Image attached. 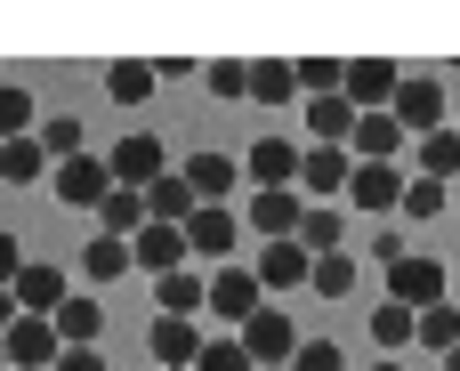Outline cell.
I'll use <instances>...</instances> for the list:
<instances>
[{
    "instance_id": "cell-1",
    "label": "cell",
    "mask_w": 460,
    "mask_h": 371,
    "mask_svg": "<svg viewBox=\"0 0 460 371\" xmlns=\"http://www.w3.org/2000/svg\"><path fill=\"white\" fill-rule=\"evenodd\" d=\"M49 194L65 202V210H105L113 194H121V178H113V162H57V178H49Z\"/></svg>"
},
{
    "instance_id": "cell-2",
    "label": "cell",
    "mask_w": 460,
    "mask_h": 371,
    "mask_svg": "<svg viewBox=\"0 0 460 371\" xmlns=\"http://www.w3.org/2000/svg\"><path fill=\"white\" fill-rule=\"evenodd\" d=\"M445 283H453V275H445L437 259H420V251L388 267V299H396V307H412V315H429V307H445V299H453Z\"/></svg>"
},
{
    "instance_id": "cell-3",
    "label": "cell",
    "mask_w": 460,
    "mask_h": 371,
    "mask_svg": "<svg viewBox=\"0 0 460 371\" xmlns=\"http://www.w3.org/2000/svg\"><path fill=\"white\" fill-rule=\"evenodd\" d=\"M234 340L251 348V364H259V371H275V364H299V348H307V340L291 331V315H283V307H259V315H251V323H243Z\"/></svg>"
},
{
    "instance_id": "cell-4",
    "label": "cell",
    "mask_w": 460,
    "mask_h": 371,
    "mask_svg": "<svg viewBox=\"0 0 460 371\" xmlns=\"http://www.w3.org/2000/svg\"><path fill=\"white\" fill-rule=\"evenodd\" d=\"M299 170H307V154H299L291 137H259V146L243 154V178H251V194H283V186H299Z\"/></svg>"
},
{
    "instance_id": "cell-5",
    "label": "cell",
    "mask_w": 460,
    "mask_h": 371,
    "mask_svg": "<svg viewBox=\"0 0 460 371\" xmlns=\"http://www.w3.org/2000/svg\"><path fill=\"white\" fill-rule=\"evenodd\" d=\"M243 226H251L259 243H299V226H307V194H299V186H283V194H251Z\"/></svg>"
},
{
    "instance_id": "cell-6",
    "label": "cell",
    "mask_w": 460,
    "mask_h": 371,
    "mask_svg": "<svg viewBox=\"0 0 460 371\" xmlns=\"http://www.w3.org/2000/svg\"><path fill=\"white\" fill-rule=\"evenodd\" d=\"M348 186H356V154H348V146H307L299 194H307V202H340Z\"/></svg>"
},
{
    "instance_id": "cell-7",
    "label": "cell",
    "mask_w": 460,
    "mask_h": 371,
    "mask_svg": "<svg viewBox=\"0 0 460 371\" xmlns=\"http://www.w3.org/2000/svg\"><path fill=\"white\" fill-rule=\"evenodd\" d=\"M259 291H267L259 275H243V267H218V275H210V315H218L226 331H243V323H251V315L267 307Z\"/></svg>"
},
{
    "instance_id": "cell-8",
    "label": "cell",
    "mask_w": 460,
    "mask_h": 371,
    "mask_svg": "<svg viewBox=\"0 0 460 371\" xmlns=\"http://www.w3.org/2000/svg\"><path fill=\"white\" fill-rule=\"evenodd\" d=\"M57 356H65V340H57L49 315H16L8 323V364L16 371H57Z\"/></svg>"
},
{
    "instance_id": "cell-9",
    "label": "cell",
    "mask_w": 460,
    "mask_h": 371,
    "mask_svg": "<svg viewBox=\"0 0 460 371\" xmlns=\"http://www.w3.org/2000/svg\"><path fill=\"white\" fill-rule=\"evenodd\" d=\"M404 186H412V170H404V162H356L348 202H356V210H404Z\"/></svg>"
},
{
    "instance_id": "cell-10",
    "label": "cell",
    "mask_w": 460,
    "mask_h": 371,
    "mask_svg": "<svg viewBox=\"0 0 460 371\" xmlns=\"http://www.w3.org/2000/svg\"><path fill=\"white\" fill-rule=\"evenodd\" d=\"M105 162H113V178H121L129 194H154V186L170 178V170H162V146H154L146 129H137V137H121V146H113Z\"/></svg>"
},
{
    "instance_id": "cell-11",
    "label": "cell",
    "mask_w": 460,
    "mask_h": 371,
    "mask_svg": "<svg viewBox=\"0 0 460 371\" xmlns=\"http://www.w3.org/2000/svg\"><path fill=\"white\" fill-rule=\"evenodd\" d=\"M186 243H194L210 267H226V259H234V243H243V218H234L226 202H202V210H194V226H186Z\"/></svg>"
},
{
    "instance_id": "cell-12",
    "label": "cell",
    "mask_w": 460,
    "mask_h": 371,
    "mask_svg": "<svg viewBox=\"0 0 460 371\" xmlns=\"http://www.w3.org/2000/svg\"><path fill=\"white\" fill-rule=\"evenodd\" d=\"M388 113H396L412 137H437V129H453V121H445V89H437V81H404Z\"/></svg>"
},
{
    "instance_id": "cell-13",
    "label": "cell",
    "mask_w": 460,
    "mask_h": 371,
    "mask_svg": "<svg viewBox=\"0 0 460 371\" xmlns=\"http://www.w3.org/2000/svg\"><path fill=\"white\" fill-rule=\"evenodd\" d=\"M307 129H315V146H348V154H356L364 105H356V97H307Z\"/></svg>"
},
{
    "instance_id": "cell-14",
    "label": "cell",
    "mask_w": 460,
    "mask_h": 371,
    "mask_svg": "<svg viewBox=\"0 0 460 371\" xmlns=\"http://www.w3.org/2000/svg\"><path fill=\"white\" fill-rule=\"evenodd\" d=\"M129 251H137V275H154V283H162V275H178V267L194 259V243H186V226H146V234H137Z\"/></svg>"
},
{
    "instance_id": "cell-15",
    "label": "cell",
    "mask_w": 460,
    "mask_h": 371,
    "mask_svg": "<svg viewBox=\"0 0 460 371\" xmlns=\"http://www.w3.org/2000/svg\"><path fill=\"white\" fill-rule=\"evenodd\" d=\"M146 348L162 356V371H194V364H202V348H210V340H202V323H186V315H162Z\"/></svg>"
},
{
    "instance_id": "cell-16",
    "label": "cell",
    "mask_w": 460,
    "mask_h": 371,
    "mask_svg": "<svg viewBox=\"0 0 460 371\" xmlns=\"http://www.w3.org/2000/svg\"><path fill=\"white\" fill-rule=\"evenodd\" d=\"M396 89H404V81H396V65H388V57H356V65H348V97H356L364 113H388V105H396Z\"/></svg>"
},
{
    "instance_id": "cell-17",
    "label": "cell",
    "mask_w": 460,
    "mask_h": 371,
    "mask_svg": "<svg viewBox=\"0 0 460 371\" xmlns=\"http://www.w3.org/2000/svg\"><path fill=\"white\" fill-rule=\"evenodd\" d=\"M259 283H275V291L315 283V251H307V243H267V251H259Z\"/></svg>"
},
{
    "instance_id": "cell-18",
    "label": "cell",
    "mask_w": 460,
    "mask_h": 371,
    "mask_svg": "<svg viewBox=\"0 0 460 371\" xmlns=\"http://www.w3.org/2000/svg\"><path fill=\"white\" fill-rule=\"evenodd\" d=\"M40 178H57L40 129H32V137H8V146H0V186H40Z\"/></svg>"
},
{
    "instance_id": "cell-19",
    "label": "cell",
    "mask_w": 460,
    "mask_h": 371,
    "mask_svg": "<svg viewBox=\"0 0 460 371\" xmlns=\"http://www.w3.org/2000/svg\"><path fill=\"white\" fill-rule=\"evenodd\" d=\"M404 146H412V129H404L396 113H364V129H356V162H404Z\"/></svg>"
},
{
    "instance_id": "cell-20",
    "label": "cell",
    "mask_w": 460,
    "mask_h": 371,
    "mask_svg": "<svg viewBox=\"0 0 460 371\" xmlns=\"http://www.w3.org/2000/svg\"><path fill=\"white\" fill-rule=\"evenodd\" d=\"M65 299H73L65 267H24V275H16V307H24V315H57Z\"/></svg>"
},
{
    "instance_id": "cell-21",
    "label": "cell",
    "mask_w": 460,
    "mask_h": 371,
    "mask_svg": "<svg viewBox=\"0 0 460 371\" xmlns=\"http://www.w3.org/2000/svg\"><path fill=\"white\" fill-rule=\"evenodd\" d=\"M146 210H154V226H194V210H202V194L186 186V170H170L154 194H146Z\"/></svg>"
},
{
    "instance_id": "cell-22",
    "label": "cell",
    "mask_w": 460,
    "mask_h": 371,
    "mask_svg": "<svg viewBox=\"0 0 460 371\" xmlns=\"http://www.w3.org/2000/svg\"><path fill=\"white\" fill-rule=\"evenodd\" d=\"M129 267H137V251H129L121 234H89V243H81V275H89V283H121Z\"/></svg>"
},
{
    "instance_id": "cell-23",
    "label": "cell",
    "mask_w": 460,
    "mask_h": 371,
    "mask_svg": "<svg viewBox=\"0 0 460 371\" xmlns=\"http://www.w3.org/2000/svg\"><path fill=\"white\" fill-rule=\"evenodd\" d=\"M49 323H57V340H65V348H97V331H105V307H97L89 291H73V299L49 315Z\"/></svg>"
},
{
    "instance_id": "cell-24",
    "label": "cell",
    "mask_w": 460,
    "mask_h": 371,
    "mask_svg": "<svg viewBox=\"0 0 460 371\" xmlns=\"http://www.w3.org/2000/svg\"><path fill=\"white\" fill-rule=\"evenodd\" d=\"M154 299H162V315H186V323H194V315L210 307V283H202L194 267H178V275H162V283H154Z\"/></svg>"
},
{
    "instance_id": "cell-25",
    "label": "cell",
    "mask_w": 460,
    "mask_h": 371,
    "mask_svg": "<svg viewBox=\"0 0 460 371\" xmlns=\"http://www.w3.org/2000/svg\"><path fill=\"white\" fill-rule=\"evenodd\" d=\"M154 81H162V73H154V65H137V57H113V65H105V97H113V105H146V97H154Z\"/></svg>"
},
{
    "instance_id": "cell-26",
    "label": "cell",
    "mask_w": 460,
    "mask_h": 371,
    "mask_svg": "<svg viewBox=\"0 0 460 371\" xmlns=\"http://www.w3.org/2000/svg\"><path fill=\"white\" fill-rule=\"evenodd\" d=\"M234 178H243V162H226V154H194V162H186V186H194L202 202H226Z\"/></svg>"
},
{
    "instance_id": "cell-27",
    "label": "cell",
    "mask_w": 460,
    "mask_h": 371,
    "mask_svg": "<svg viewBox=\"0 0 460 371\" xmlns=\"http://www.w3.org/2000/svg\"><path fill=\"white\" fill-rule=\"evenodd\" d=\"M372 340H380L388 356H404V348L420 340V315H412V307H396V299H380V307H372Z\"/></svg>"
},
{
    "instance_id": "cell-28",
    "label": "cell",
    "mask_w": 460,
    "mask_h": 371,
    "mask_svg": "<svg viewBox=\"0 0 460 371\" xmlns=\"http://www.w3.org/2000/svg\"><path fill=\"white\" fill-rule=\"evenodd\" d=\"M251 97H267V105H291V97H299V65H283V57H259V65H251Z\"/></svg>"
},
{
    "instance_id": "cell-29",
    "label": "cell",
    "mask_w": 460,
    "mask_h": 371,
    "mask_svg": "<svg viewBox=\"0 0 460 371\" xmlns=\"http://www.w3.org/2000/svg\"><path fill=\"white\" fill-rule=\"evenodd\" d=\"M340 234H348V226H340V202H307V226H299V243H307L315 259H332V251H340Z\"/></svg>"
},
{
    "instance_id": "cell-30",
    "label": "cell",
    "mask_w": 460,
    "mask_h": 371,
    "mask_svg": "<svg viewBox=\"0 0 460 371\" xmlns=\"http://www.w3.org/2000/svg\"><path fill=\"white\" fill-rule=\"evenodd\" d=\"M412 154H420V178H453V170H460V121H453V129H437V137H420Z\"/></svg>"
},
{
    "instance_id": "cell-31",
    "label": "cell",
    "mask_w": 460,
    "mask_h": 371,
    "mask_svg": "<svg viewBox=\"0 0 460 371\" xmlns=\"http://www.w3.org/2000/svg\"><path fill=\"white\" fill-rule=\"evenodd\" d=\"M299 89L307 97H348V65L340 57H299Z\"/></svg>"
},
{
    "instance_id": "cell-32",
    "label": "cell",
    "mask_w": 460,
    "mask_h": 371,
    "mask_svg": "<svg viewBox=\"0 0 460 371\" xmlns=\"http://www.w3.org/2000/svg\"><path fill=\"white\" fill-rule=\"evenodd\" d=\"M315 299H348L356 291V259L348 251H332V259H315V283H307Z\"/></svg>"
},
{
    "instance_id": "cell-33",
    "label": "cell",
    "mask_w": 460,
    "mask_h": 371,
    "mask_svg": "<svg viewBox=\"0 0 460 371\" xmlns=\"http://www.w3.org/2000/svg\"><path fill=\"white\" fill-rule=\"evenodd\" d=\"M8 137H32V89H16V81H0V146Z\"/></svg>"
},
{
    "instance_id": "cell-34",
    "label": "cell",
    "mask_w": 460,
    "mask_h": 371,
    "mask_svg": "<svg viewBox=\"0 0 460 371\" xmlns=\"http://www.w3.org/2000/svg\"><path fill=\"white\" fill-rule=\"evenodd\" d=\"M420 348H437V356H453V348H460V307H453V299L420 315Z\"/></svg>"
},
{
    "instance_id": "cell-35",
    "label": "cell",
    "mask_w": 460,
    "mask_h": 371,
    "mask_svg": "<svg viewBox=\"0 0 460 371\" xmlns=\"http://www.w3.org/2000/svg\"><path fill=\"white\" fill-rule=\"evenodd\" d=\"M40 146H49V162H81V121L73 113H49L40 121Z\"/></svg>"
},
{
    "instance_id": "cell-36",
    "label": "cell",
    "mask_w": 460,
    "mask_h": 371,
    "mask_svg": "<svg viewBox=\"0 0 460 371\" xmlns=\"http://www.w3.org/2000/svg\"><path fill=\"white\" fill-rule=\"evenodd\" d=\"M445 202H453L445 178H420V170H412V186H404V218H445Z\"/></svg>"
},
{
    "instance_id": "cell-37",
    "label": "cell",
    "mask_w": 460,
    "mask_h": 371,
    "mask_svg": "<svg viewBox=\"0 0 460 371\" xmlns=\"http://www.w3.org/2000/svg\"><path fill=\"white\" fill-rule=\"evenodd\" d=\"M194 371H259V364H251V348L226 331V340H210V348H202V364H194Z\"/></svg>"
},
{
    "instance_id": "cell-38",
    "label": "cell",
    "mask_w": 460,
    "mask_h": 371,
    "mask_svg": "<svg viewBox=\"0 0 460 371\" xmlns=\"http://www.w3.org/2000/svg\"><path fill=\"white\" fill-rule=\"evenodd\" d=\"M210 89H218V97H251V65H234V57L210 65Z\"/></svg>"
},
{
    "instance_id": "cell-39",
    "label": "cell",
    "mask_w": 460,
    "mask_h": 371,
    "mask_svg": "<svg viewBox=\"0 0 460 371\" xmlns=\"http://www.w3.org/2000/svg\"><path fill=\"white\" fill-rule=\"evenodd\" d=\"M291 371H340V348H332V340H307V348H299V364Z\"/></svg>"
},
{
    "instance_id": "cell-40",
    "label": "cell",
    "mask_w": 460,
    "mask_h": 371,
    "mask_svg": "<svg viewBox=\"0 0 460 371\" xmlns=\"http://www.w3.org/2000/svg\"><path fill=\"white\" fill-rule=\"evenodd\" d=\"M16 275H24V251H16V234H0V291H16Z\"/></svg>"
},
{
    "instance_id": "cell-41",
    "label": "cell",
    "mask_w": 460,
    "mask_h": 371,
    "mask_svg": "<svg viewBox=\"0 0 460 371\" xmlns=\"http://www.w3.org/2000/svg\"><path fill=\"white\" fill-rule=\"evenodd\" d=\"M57 371H105V356H97V348H65V356H57Z\"/></svg>"
},
{
    "instance_id": "cell-42",
    "label": "cell",
    "mask_w": 460,
    "mask_h": 371,
    "mask_svg": "<svg viewBox=\"0 0 460 371\" xmlns=\"http://www.w3.org/2000/svg\"><path fill=\"white\" fill-rule=\"evenodd\" d=\"M24 307H16V291H0V340H8V323H16Z\"/></svg>"
},
{
    "instance_id": "cell-43",
    "label": "cell",
    "mask_w": 460,
    "mask_h": 371,
    "mask_svg": "<svg viewBox=\"0 0 460 371\" xmlns=\"http://www.w3.org/2000/svg\"><path fill=\"white\" fill-rule=\"evenodd\" d=\"M372 371H412V364H404V356H380V364H372Z\"/></svg>"
},
{
    "instance_id": "cell-44",
    "label": "cell",
    "mask_w": 460,
    "mask_h": 371,
    "mask_svg": "<svg viewBox=\"0 0 460 371\" xmlns=\"http://www.w3.org/2000/svg\"><path fill=\"white\" fill-rule=\"evenodd\" d=\"M0 371H16V364H8V340H0Z\"/></svg>"
},
{
    "instance_id": "cell-45",
    "label": "cell",
    "mask_w": 460,
    "mask_h": 371,
    "mask_svg": "<svg viewBox=\"0 0 460 371\" xmlns=\"http://www.w3.org/2000/svg\"><path fill=\"white\" fill-rule=\"evenodd\" d=\"M445 371H460V348H453V356H445Z\"/></svg>"
},
{
    "instance_id": "cell-46",
    "label": "cell",
    "mask_w": 460,
    "mask_h": 371,
    "mask_svg": "<svg viewBox=\"0 0 460 371\" xmlns=\"http://www.w3.org/2000/svg\"><path fill=\"white\" fill-rule=\"evenodd\" d=\"M275 371H291V364H275Z\"/></svg>"
}]
</instances>
